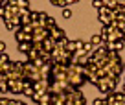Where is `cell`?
Listing matches in <instances>:
<instances>
[{
  "instance_id": "27",
  "label": "cell",
  "mask_w": 125,
  "mask_h": 105,
  "mask_svg": "<svg viewBox=\"0 0 125 105\" xmlns=\"http://www.w3.org/2000/svg\"><path fill=\"white\" fill-rule=\"evenodd\" d=\"M123 43H125V37H123Z\"/></svg>"
},
{
  "instance_id": "16",
  "label": "cell",
  "mask_w": 125,
  "mask_h": 105,
  "mask_svg": "<svg viewBox=\"0 0 125 105\" xmlns=\"http://www.w3.org/2000/svg\"><path fill=\"white\" fill-rule=\"evenodd\" d=\"M94 105H109V103L105 98H98V100H94Z\"/></svg>"
},
{
  "instance_id": "19",
  "label": "cell",
  "mask_w": 125,
  "mask_h": 105,
  "mask_svg": "<svg viewBox=\"0 0 125 105\" xmlns=\"http://www.w3.org/2000/svg\"><path fill=\"white\" fill-rule=\"evenodd\" d=\"M62 17H64V19H70V17H72V11H70L68 8H64V9H62Z\"/></svg>"
},
{
  "instance_id": "1",
  "label": "cell",
  "mask_w": 125,
  "mask_h": 105,
  "mask_svg": "<svg viewBox=\"0 0 125 105\" xmlns=\"http://www.w3.org/2000/svg\"><path fill=\"white\" fill-rule=\"evenodd\" d=\"M15 37H17V41H19V44L20 43H33V35H31V33H24L22 30L17 31Z\"/></svg>"
},
{
  "instance_id": "17",
  "label": "cell",
  "mask_w": 125,
  "mask_h": 105,
  "mask_svg": "<svg viewBox=\"0 0 125 105\" xmlns=\"http://www.w3.org/2000/svg\"><path fill=\"white\" fill-rule=\"evenodd\" d=\"M41 98H42V94H41V92H35L33 96H31V100L37 101V103H41Z\"/></svg>"
},
{
  "instance_id": "15",
  "label": "cell",
  "mask_w": 125,
  "mask_h": 105,
  "mask_svg": "<svg viewBox=\"0 0 125 105\" xmlns=\"http://www.w3.org/2000/svg\"><path fill=\"white\" fill-rule=\"evenodd\" d=\"M0 92H9L8 81H0Z\"/></svg>"
},
{
  "instance_id": "10",
  "label": "cell",
  "mask_w": 125,
  "mask_h": 105,
  "mask_svg": "<svg viewBox=\"0 0 125 105\" xmlns=\"http://www.w3.org/2000/svg\"><path fill=\"white\" fill-rule=\"evenodd\" d=\"M98 11H99V17H110V11H112V9H109V8L103 6V8H99Z\"/></svg>"
},
{
  "instance_id": "23",
  "label": "cell",
  "mask_w": 125,
  "mask_h": 105,
  "mask_svg": "<svg viewBox=\"0 0 125 105\" xmlns=\"http://www.w3.org/2000/svg\"><path fill=\"white\" fill-rule=\"evenodd\" d=\"M15 105H26V101H17Z\"/></svg>"
},
{
  "instance_id": "22",
  "label": "cell",
  "mask_w": 125,
  "mask_h": 105,
  "mask_svg": "<svg viewBox=\"0 0 125 105\" xmlns=\"http://www.w3.org/2000/svg\"><path fill=\"white\" fill-rule=\"evenodd\" d=\"M66 2H68V6H70V4H75V2H79V0H66Z\"/></svg>"
},
{
  "instance_id": "12",
  "label": "cell",
  "mask_w": 125,
  "mask_h": 105,
  "mask_svg": "<svg viewBox=\"0 0 125 105\" xmlns=\"http://www.w3.org/2000/svg\"><path fill=\"white\" fill-rule=\"evenodd\" d=\"M22 94H26V96H33V94H35V89H33V87H24V90H22Z\"/></svg>"
},
{
  "instance_id": "11",
  "label": "cell",
  "mask_w": 125,
  "mask_h": 105,
  "mask_svg": "<svg viewBox=\"0 0 125 105\" xmlns=\"http://www.w3.org/2000/svg\"><path fill=\"white\" fill-rule=\"evenodd\" d=\"M9 61H11V59H9V55L6 54V52H4V54H0V66H4L6 63H9Z\"/></svg>"
},
{
  "instance_id": "21",
  "label": "cell",
  "mask_w": 125,
  "mask_h": 105,
  "mask_svg": "<svg viewBox=\"0 0 125 105\" xmlns=\"http://www.w3.org/2000/svg\"><path fill=\"white\" fill-rule=\"evenodd\" d=\"M0 17H2V19L6 17V8H0Z\"/></svg>"
},
{
  "instance_id": "18",
  "label": "cell",
  "mask_w": 125,
  "mask_h": 105,
  "mask_svg": "<svg viewBox=\"0 0 125 105\" xmlns=\"http://www.w3.org/2000/svg\"><path fill=\"white\" fill-rule=\"evenodd\" d=\"M92 6L96 9H99V8H103V2H101V0H92Z\"/></svg>"
},
{
  "instance_id": "7",
  "label": "cell",
  "mask_w": 125,
  "mask_h": 105,
  "mask_svg": "<svg viewBox=\"0 0 125 105\" xmlns=\"http://www.w3.org/2000/svg\"><path fill=\"white\" fill-rule=\"evenodd\" d=\"M114 98H116V101L125 103V92H123V90H114Z\"/></svg>"
},
{
  "instance_id": "3",
  "label": "cell",
  "mask_w": 125,
  "mask_h": 105,
  "mask_svg": "<svg viewBox=\"0 0 125 105\" xmlns=\"http://www.w3.org/2000/svg\"><path fill=\"white\" fill-rule=\"evenodd\" d=\"M55 44H57V43H55L53 39H50V37H48V39L42 41V50H44V52H50V54H52V52H53V48H55Z\"/></svg>"
},
{
  "instance_id": "14",
  "label": "cell",
  "mask_w": 125,
  "mask_h": 105,
  "mask_svg": "<svg viewBox=\"0 0 125 105\" xmlns=\"http://www.w3.org/2000/svg\"><path fill=\"white\" fill-rule=\"evenodd\" d=\"M17 6H19L20 9H28V6H30V2H28V0H17Z\"/></svg>"
},
{
  "instance_id": "13",
  "label": "cell",
  "mask_w": 125,
  "mask_h": 105,
  "mask_svg": "<svg viewBox=\"0 0 125 105\" xmlns=\"http://www.w3.org/2000/svg\"><path fill=\"white\" fill-rule=\"evenodd\" d=\"M112 11H114V13H116V15H123V13H125V6H121V4H118V6H116V8H114V9H112Z\"/></svg>"
},
{
  "instance_id": "26",
  "label": "cell",
  "mask_w": 125,
  "mask_h": 105,
  "mask_svg": "<svg viewBox=\"0 0 125 105\" xmlns=\"http://www.w3.org/2000/svg\"><path fill=\"white\" fill-rule=\"evenodd\" d=\"M123 68H125V63H123Z\"/></svg>"
},
{
  "instance_id": "9",
  "label": "cell",
  "mask_w": 125,
  "mask_h": 105,
  "mask_svg": "<svg viewBox=\"0 0 125 105\" xmlns=\"http://www.w3.org/2000/svg\"><path fill=\"white\" fill-rule=\"evenodd\" d=\"M101 2H103V6H105V8H109V9H114V8L118 6L116 0H101Z\"/></svg>"
},
{
  "instance_id": "25",
  "label": "cell",
  "mask_w": 125,
  "mask_h": 105,
  "mask_svg": "<svg viewBox=\"0 0 125 105\" xmlns=\"http://www.w3.org/2000/svg\"><path fill=\"white\" fill-rule=\"evenodd\" d=\"M123 92H125V85H123Z\"/></svg>"
},
{
  "instance_id": "6",
  "label": "cell",
  "mask_w": 125,
  "mask_h": 105,
  "mask_svg": "<svg viewBox=\"0 0 125 105\" xmlns=\"http://www.w3.org/2000/svg\"><path fill=\"white\" fill-rule=\"evenodd\" d=\"M44 28H46L48 31H52L53 28H57V24H55V19H53V17H48V19H46V24H44Z\"/></svg>"
},
{
  "instance_id": "2",
  "label": "cell",
  "mask_w": 125,
  "mask_h": 105,
  "mask_svg": "<svg viewBox=\"0 0 125 105\" xmlns=\"http://www.w3.org/2000/svg\"><path fill=\"white\" fill-rule=\"evenodd\" d=\"M66 35H64V31L61 30V28H53V30L50 31V39H53L55 43H59L61 39H64Z\"/></svg>"
},
{
  "instance_id": "5",
  "label": "cell",
  "mask_w": 125,
  "mask_h": 105,
  "mask_svg": "<svg viewBox=\"0 0 125 105\" xmlns=\"http://www.w3.org/2000/svg\"><path fill=\"white\" fill-rule=\"evenodd\" d=\"M64 50H66V52H72V54H75V52H77V44H75V41H70V39H68V43H66V46H64Z\"/></svg>"
},
{
  "instance_id": "20",
  "label": "cell",
  "mask_w": 125,
  "mask_h": 105,
  "mask_svg": "<svg viewBox=\"0 0 125 105\" xmlns=\"http://www.w3.org/2000/svg\"><path fill=\"white\" fill-rule=\"evenodd\" d=\"M4 50H6V44L0 41V54H4Z\"/></svg>"
},
{
  "instance_id": "8",
  "label": "cell",
  "mask_w": 125,
  "mask_h": 105,
  "mask_svg": "<svg viewBox=\"0 0 125 105\" xmlns=\"http://www.w3.org/2000/svg\"><path fill=\"white\" fill-rule=\"evenodd\" d=\"M90 43H92L94 46H98V44H99V46H105V43L101 41V37H99V35H94L92 39H90Z\"/></svg>"
},
{
  "instance_id": "4",
  "label": "cell",
  "mask_w": 125,
  "mask_h": 105,
  "mask_svg": "<svg viewBox=\"0 0 125 105\" xmlns=\"http://www.w3.org/2000/svg\"><path fill=\"white\" fill-rule=\"evenodd\" d=\"M31 48H33V43H20L19 44V52H22V54H28Z\"/></svg>"
},
{
  "instance_id": "24",
  "label": "cell",
  "mask_w": 125,
  "mask_h": 105,
  "mask_svg": "<svg viewBox=\"0 0 125 105\" xmlns=\"http://www.w3.org/2000/svg\"><path fill=\"white\" fill-rule=\"evenodd\" d=\"M39 105H52V103H39Z\"/></svg>"
}]
</instances>
